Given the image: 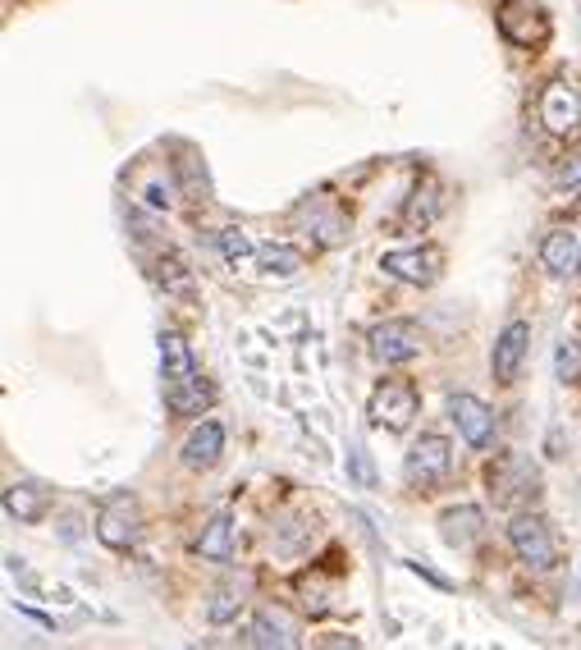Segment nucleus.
<instances>
[{"label": "nucleus", "mask_w": 581, "mask_h": 650, "mask_svg": "<svg viewBox=\"0 0 581 650\" xmlns=\"http://www.w3.org/2000/svg\"><path fill=\"white\" fill-rule=\"evenodd\" d=\"M412 486H435L453 472V445L444 435H421L417 445L408 449V463H403Z\"/></svg>", "instance_id": "6e6552de"}, {"label": "nucleus", "mask_w": 581, "mask_h": 650, "mask_svg": "<svg viewBox=\"0 0 581 650\" xmlns=\"http://www.w3.org/2000/svg\"><path fill=\"white\" fill-rule=\"evenodd\" d=\"M252 271H257L261 280H298V275H302V257L293 248H284V243H266V248H257Z\"/></svg>", "instance_id": "aec40b11"}, {"label": "nucleus", "mask_w": 581, "mask_h": 650, "mask_svg": "<svg viewBox=\"0 0 581 650\" xmlns=\"http://www.w3.org/2000/svg\"><path fill=\"white\" fill-rule=\"evenodd\" d=\"M238 586L234 582H225V586H216V596H211V623H229V618L238 614Z\"/></svg>", "instance_id": "393cba45"}, {"label": "nucleus", "mask_w": 581, "mask_h": 650, "mask_svg": "<svg viewBox=\"0 0 581 650\" xmlns=\"http://www.w3.org/2000/svg\"><path fill=\"white\" fill-rule=\"evenodd\" d=\"M220 257L229 261V271H252V261H257V243L243 234V229H220Z\"/></svg>", "instance_id": "5701e85b"}, {"label": "nucleus", "mask_w": 581, "mask_h": 650, "mask_svg": "<svg viewBox=\"0 0 581 650\" xmlns=\"http://www.w3.org/2000/svg\"><path fill=\"white\" fill-rule=\"evenodd\" d=\"M220 454H225V426L220 422H197L193 431H188V440H183V449H179L183 467H193V472L216 467Z\"/></svg>", "instance_id": "ddd939ff"}, {"label": "nucleus", "mask_w": 581, "mask_h": 650, "mask_svg": "<svg viewBox=\"0 0 581 650\" xmlns=\"http://www.w3.org/2000/svg\"><path fill=\"white\" fill-rule=\"evenodd\" d=\"M540 124H545L554 138H572L581 124V97L568 78H554V83L540 92Z\"/></svg>", "instance_id": "1a4fd4ad"}, {"label": "nucleus", "mask_w": 581, "mask_h": 650, "mask_svg": "<svg viewBox=\"0 0 581 650\" xmlns=\"http://www.w3.org/2000/svg\"><path fill=\"white\" fill-rule=\"evenodd\" d=\"M527 344H531V325L527 321H508L495 339V353H490V371H495L499 385H513L522 362H527Z\"/></svg>", "instance_id": "f8f14e48"}, {"label": "nucleus", "mask_w": 581, "mask_h": 650, "mask_svg": "<svg viewBox=\"0 0 581 650\" xmlns=\"http://www.w3.org/2000/svg\"><path fill=\"white\" fill-rule=\"evenodd\" d=\"M499 33L513 46H540L549 37V10L540 0H504L499 5Z\"/></svg>", "instance_id": "423d86ee"}, {"label": "nucleus", "mask_w": 581, "mask_h": 650, "mask_svg": "<svg viewBox=\"0 0 581 650\" xmlns=\"http://www.w3.org/2000/svg\"><path fill=\"white\" fill-rule=\"evenodd\" d=\"M481 531H485V513L476 509V504H458V509L440 513V536L449 545H458V550H467L472 541H481Z\"/></svg>", "instance_id": "dca6fc26"}, {"label": "nucleus", "mask_w": 581, "mask_h": 650, "mask_svg": "<svg viewBox=\"0 0 581 650\" xmlns=\"http://www.w3.org/2000/svg\"><path fill=\"white\" fill-rule=\"evenodd\" d=\"M142 197H147V206H156V211H170L174 206V188L161 184V179H151V184L142 188Z\"/></svg>", "instance_id": "bb28decb"}, {"label": "nucleus", "mask_w": 581, "mask_h": 650, "mask_svg": "<svg viewBox=\"0 0 581 650\" xmlns=\"http://www.w3.org/2000/svg\"><path fill=\"white\" fill-rule=\"evenodd\" d=\"M559 184L563 188H577L581 184V152L572 156V165H563V170H559Z\"/></svg>", "instance_id": "cd10ccee"}, {"label": "nucleus", "mask_w": 581, "mask_h": 650, "mask_svg": "<svg viewBox=\"0 0 581 650\" xmlns=\"http://www.w3.org/2000/svg\"><path fill=\"white\" fill-rule=\"evenodd\" d=\"M421 330L412 321H380L371 330V358L385 362V367H399V362H412L421 353Z\"/></svg>", "instance_id": "9d476101"}, {"label": "nucleus", "mask_w": 581, "mask_h": 650, "mask_svg": "<svg viewBox=\"0 0 581 650\" xmlns=\"http://www.w3.org/2000/svg\"><path fill=\"white\" fill-rule=\"evenodd\" d=\"M366 417H371V426H380V431H408L412 417H417V385L403 376L385 380V385L371 394V403H366Z\"/></svg>", "instance_id": "20e7f679"}, {"label": "nucleus", "mask_w": 581, "mask_h": 650, "mask_svg": "<svg viewBox=\"0 0 581 650\" xmlns=\"http://www.w3.org/2000/svg\"><path fill=\"white\" fill-rule=\"evenodd\" d=\"M97 541L106 550H133L142 541V513L133 495H110L97 513Z\"/></svg>", "instance_id": "39448f33"}, {"label": "nucleus", "mask_w": 581, "mask_h": 650, "mask_svg": "<svg viewBox=\"0 0 581 650\" xmlns=\"http://www.w3.org/2000/svg\"><path fill=\"white\" fill-rule=\"evenodd\" d=\"M440 266H444L440 248H403V252H385V257H380V271H385L389 280L417 284V289L440 280Z\"/></svg>", "instance_id": "0eeeda50"}, {"label": "nucleus", "mask_w": 581, "mask_h": 650, "mask_svg": "<svg viewBox=\"0 0 581 650\" xmlns=\"http://www.w3.org/2000/svg\"><path fill=\"white\" fill-rule=\"evenodd\" d=\"M151 266H156L151 275H156V284H161L165 293H179V298H188V293H193V271H188V266H183V261L174 257L170 248L151 261Z\"/></svg>", "instance_id": "4be33fe9"}, {"label": "nucleus", "mask_w": 581, "mask_h": 650, "mask_svg": "<svg viewBox=\"0 0 581 650\" xmlns=\"http://www.w3.org/2000/svg\"><path fill=\"white\" fill-rule=\"evenodd\" d=\"M348 467H353V481H357V486H376V472H371V458H366V445H362V440H353Z\"/></svg>", "instance_id": "a878e982"}, {"label": "nucleus", "mask_w": 581, "mask_h": 650, "mask_svg": "<svg viewBox=\"0 0 581 650\" xmlns=\"http://www.w3.org/2000/svg\"><path fill=\"white\" fill-rule=\"evenodd\" d=\"M298 220H302L307 229H312L316 243H325V248H330V243H339V239L348 234V220L339 216L334 206H325L321 197H312V202H302V206H298Z\"/></svg>", "instance_id": "f3484780"}, {"label": "nucleus", "mask_w": 581, "mask_h": 650, "mask_svg": "<svg viewBox=\"0 0 581 650\" xmlns=\"http://www.w3.org/2000/svg\"><path fill=\"white\" fill-rule=\"evenodd\" d=\"M508 545H513V554L522 559L527 568H536V573H549V568L559 564V545H554V531H549V522L540 518V513H513V522H508Z\"/></svg>", "instance_id": "7ed1b4c3"}, {"label": "nucleus", "mask_w": 581, "mask_h": 650, "mask_svg": "<svg viewBox=\"0 0 581 650\" xmlns=\"http://www.w3.org/2000/svg\"><path fill=\"white\" fill-rule=\"evenodd\" d=\"M554 376H559L563 385H577L581 380V344L577 339H559V348H554Z\"/></svg>", "instance_id": "b1692460"}, {"label": "nucleus", "mask_w": 581, "mask_h": 650, "mask_svg": "<svg viewBox=\"0 0 581 650\" xmlns=\"http://www.w3.org/2000/svg\"><path fill=\"white\" fill-rule=\"evenodd\" d=\"M243 641H248V646H298V632H293V623L284 614H275V609H261V614L248 623Z\"/></svg>", "instance_id": "a211bd4d"}, {"label": "nucleus", "mask_w": 581, "mask_h": 650, "mask_svg": "<svg viewBox=\"0 0 581 650\" xmlns=\"http://www.w3.org/2000/svg\"><path fill=\"white\" fill-rule=\"evenodd\" d=\"M197 554L211 559V564H229V554H234V518H229V513H216V518L202 527Z\"/></svg>", "instance_id": "412c9836"}, {"label": "nucleus", "mask_w": 581, "mask_h": 650, "mask_svg": "<svg viewBox=\"0 0 581 650\" xmlns=\"http://www.w3.org/2000/svg\"><path fill=\"white\" fill-rule=\"evenodd\" d=\"M485 481H490V495H495L499 509H513V513H522L527 504H536V495H540L536 467H531L522 454L495 458V463H490V472H485Z\"/></svg>", "instance_id": "f03ea898"}, {"label": "nucleus", "mask_w": 581, "mask_h": 650, "mask_svg": "<svg viewBox=\"0 0 581 650\" xmlns=\"http://www.w3.org/2000/svg\"><path fill=\"white\" fill-rule=\"evenodd\" d=\"M449 417L458 422V435H463L472 449H490V445H495V412L485 408L476 394H453V399H449Z\"/></svg>", "instance_id": "9b49d317"}, {"label": "nucleus", "mask_w": 581, "mask_h": 650, "mask_svg": "<svg viewBox=\"0 0 581 650\" xmlns=\"http://www.w3.org/2000/svg\"><path fill=\"white\" fill-rule=\"evenodd\" d=\"M540 261H545L549 275H572L581 266V239L572 229H549L545 243H540Z\"/></svg>", "instance_id": "2eb2a0df"}, {"label": "nucleus", "mask_w": 581, "mask_h": 650, "mask_svg": "<svg viewBox=\"0 0 581 650\" xmlns=\"http://www.w3.org/2000/svg\"><path fill=\"white\" fill-rule=\"evenodd\" d=\"M46 504H51V495L42 486H33V481L5 486V518H14V522H37L46 513Z\"/></svg>", "instance_id": "6ab92c4d"}, {"label": "nucleus", "mask_w": 581, "mask_h": 650, "mask_svg": "<svg viewBox=\"0 0 581 650\" xmlns=\"http://www.w3.org/2000/svg\"><path fill=\"white\" fill-rule=\"evenodd\" d=\"M440 211H444V197H440V184H417L412 188V197H408V206L399 211V229L403 234H426V229L440 220Z\"/></svg>", "instance_id": "4468645a"}, {"label": "nucleus", "mask_w": 581, "mask_h": 650, "mask_svg": "<svg viewBox=\"0 0 581 650\" xmlns=\"http://www.w3.org/2000/svg\"><path fill=\"white\" fill-rule=\"evenodd\" d=\"M161 385H165V408L174 417H197L206 403L216 399V390L197 371L193 348L183 344V335H174V330L161 335Z\"/></svg>", "instance_id": "f257e3e1"}]
</instances>
